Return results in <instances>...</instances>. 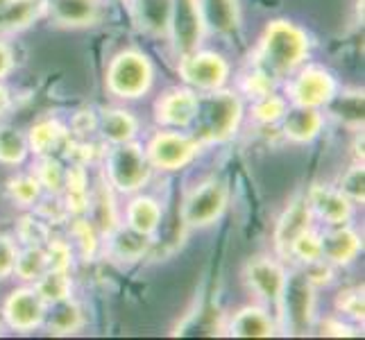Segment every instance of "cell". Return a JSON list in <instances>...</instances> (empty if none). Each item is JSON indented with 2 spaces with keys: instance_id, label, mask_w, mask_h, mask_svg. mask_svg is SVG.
I'll return each instance as SVG.
<instances>
[{
  "instance_id": "14",
  "label": "cell",
  "mask_w": 365,
  "mask_h": 340,
  "mask_svg": "<svg viewBox=\"0 0 365 340\" xmlns=\"http://www.w3.org/2000/svg\"><path fill=\"white\" fill-rule=\"evenodd\" d=\"M307 200L313 211V218L322 220L327 227L345 225L349 222L351 213H354V202H351L349 197H345L338 188H331V186H322V184L311 186Z\"/></svg>"
},
{
  "instance_id": "10",
  "label": "cell",
  "mask_w": 365,
  "mask_h": 340,
  "mask_svg": "<svg viewBox=\"0 0 365 340\" xmlns=\"http://www.w3.org/2000/svg\"><path fill=\"white\" fill-rule=\"evenodd\" d=\"M207 34V25L200 11L197 0H175L168 39L173 41L175 53L180 57L200 48Z\"/></svg>"
},
{
  "instance_id": "19",
  "label": "cell",
  "mask_w": 365,
  "mask_h": 340,
  "mask_svg": "<svg viewBox=\"0 0 365 340\" xmlns=\"http://www.w3.org/2000/svg\"><path fill=\"white\" fill-rule=\"evenodd\" d=\"M282 123V132L288 141L293 143H311L313 138H318L324 125L322 109H313V107H297V105H288Z\"/></svg>"
},
{
  "instance_id": "33",
  "label": "cell",
  "mask_w": 365,
  "mask_h": 340,
  "mask_svg": "<svg viewBox=\"0 0 365 340\" xmlns=\"http://www.w3.org/2000/svg\"><path fill=\"white\" fill-rule=\"evenodd\" d=\"M28 153V136L14 128H0V163H5V166H21Z\"/></svg>"
},
{
  "instance_id": "28",
  "label": "cell",
  "mask_w": 365,
  "mask_h": 340,
  "mask_svg": "<svg viewBox=\"0 0 365 340\" xmlns=\"http://www.w3.org/2000/svg\"><path fill=\"white\" fill-rule=\"evenodd\" d=\"M64 209L71 216H86L89 211V180H86V170L82 163L66 168V182H64Z\"/></svg>"
},
{
  "instance_id": "4",
  "label": "cell",
  "mask_w": 365,
  "mask_h": 340,
  "mask_svg": "<svg viewBox=\"0 0 365 340\" xmlns=\"http://www.w3.org/2000/svg\"><path fill=\"white\" fill-rule=\"evenodd\" d=\"M150 170H153V166H150L145 157V150L138 143L128 141L109 148L105 163V180L116 191L136 193L150 180Z\"/></svg>"
},
{
  "instance_id": "20",
  "label": "cell",
  "mask_w": 365,
  "mask_h": 340,
  "mask_svg": "<svg viewBox=\"0 0 365 340\" xmlns=\"http://www.w3.org/2000/svg\"><path fill=\"white\" fill-rule=\"evenodd\" d=\"M207 32L236 34L241 30V9L236 0H197Z\"/></svg>"
},
{
  "instance_id": "9",
  "label": "cell",
  "mask_w": 365,
  "mask_h": 340,
  "mask_svg": "<svg viewBox=\"0 0 365 340\" xmlns=\"http://www.w3.org/2000/svg\"><path fill=\"white\" fill-rule=\"evenodd\" d=\"M338 91L334 75L322 66H304L295 71V78L288 84L291 105L322 109L331 103Z\"/></svg>"
},
{
  "instance_id": "43",
  "label": "cell",
  "mask_w": 365,
  "mask_h": 340,
  "mask_svg": "<svg viewBox=\"0 0 365 340\" xmlns=\"http://www.w3.org/2000/svg\"><path fill=\"white\" fill-rule=\"evenodd\" d=\"M16 254H19V247L14 238L0 234V279H7L9 274H14Z\"/></svg>"
},
{
  "instance_id": "42",
  "label": "cell",
  "mask_w": 365,
  "mask_h": 340,
  "mask_svg": "<svg viewBox=\"0 0 365 340\" xmlns=\"http://www.w3.org/2000/svg\"><path fill=\"white\" fill-rule=\"evenodd\" d=\"M19 238L25 245H43L48 241V225L36 218H23L19 227Z\"/></svg>"
},
{
  "instance_id": "24",
  "label": "cell",
  "mask_w": 365,
  "mask_h": 340,
  "mask_svg": "<svg viewBox=\"0 0 365 340\" xmlns=\"http://www.w3.org/2000/svg\"><path fill=\"white\" fill-rule=\"evenodd\" d=\"M274 331V320L261 306H243L230 322V334L236 338H270Z\"/></svg>"
},
{
  "instance_id": "17",
  "label": "cell",
  "mask_w": 365,
  "mask_h": 340,
  "mask_svg": "<svg viewBox=\"0 0 365 340\" xmlns=\"http://www.w3.org/2000/svg\"><path fill=\"white\" fill-rule=\"evenodd\" d=\"M43 9L61 28H89L100 21V0H43Z\"/></svg>"
},
{
  "instance_id": "26",
  "label": "cell",
  "mask_w": 365,
  "mask_h": 340,
  "mask_svg": "<svg viewBox=\"0 0 365 340\" xmlns=\"http://www.w3.org/2000/svg\"><path fill=\"white\" fill-rule=\"evenodd\" d=\"M111 257L120 261H138L148 254L150 249V236L134 232L128 225H118L114 232L107 236Z\"/></svg>"
},
{
  "instance_id": "47",
  "label": "cell",
  "mask_w": 365,
  "mask_h": 340,
  "mask_svg": "<svg viewBox=\"0 0 365 340\" xmlns=\"http://www.w3.org/2000/svg\"><path fill=\"white\" fill-rule=\"evenodd\" d=\"M7 105H9V93H7L5 86L0 84V116H3V111L7 109Z\"/></svg>"
},
{
  "instance_id": "7",
  "label": "cell",
  "mask_w": 365,
  "mask_h": 340,
  "mask_svg": "<svg viewBox=\"0 0 365 340\" xmlns=\"http://www.w3.org/2000/svg\"><path fill=\"white\" fill-rule=\"evenodd\" d=\"M197 138L193 134H184L180 130L157 132L145 145V157L150 166L157 170H180L188 166L200 153Z\"/></svg>"
},
{
  "instance_id": "23",
  "label": "cell",
  "mask_w": 365,
  "mask_h": 340,
  "mask_svg": "<svg viewBox=\"0 0 365 340\" xmlns=\"http://www.w3.org/2000/svg\"><path fill=\"white\" fill-rule=\"evenodd\" d=\"M68 141V130L64 123H59L57 118H46L32 125V130L28 134V148L30 153L36 157H48L55 155L57 150L64 148Z\"/></svg>"
},
{
  "instance_id": "29",
  "label": "cell",
  "mask_w": 365,
  "mask_h": 340,
  "mask_svg": "<svg viewBox=\"0 0 365 340\" xmlns=\"http://www.w3.org/2000/svg\"><path fill=\"white\" fill-rule=\"evenodd\" d=\"M43 9V0H11V3L0 9V32L23 30L39 16Z\"/></svg>"
},
{
  "instance_id": "31",
  "label": "cell",
  "mask_w": 365,
  "mask_h": 340,
  "mask_svg": "<svg viewBox=\"0 0 365 340\" xmlns=\"http://www.w3.org/2000/svg\"><path fill=\"white\" fill-rule=\"evenodd\" d=\"M34 288L39 291L46 304H55V302L66 299L73 293L71 270H46L39 279L34 282Z\"/></svg>"
},
{
  "instance_id": "37",
  "label": "cell",
  "mask_w": 365,
  "mask_h": 340,
  "mask_svg": "<svg viewBox=\"0 0 365 340\" xmlns=\"http://www.w3.org/2000/svg\"><path fill=\"white\" fill-rule=\"evenodd\" d=\"M286 257H293L299 263H313V261H320L322 259V241H320V234L309 227L307 232H302L295 241L288 247V254Z\"/></svg>"
},
{
  "instance_id": "6",
  "label": "cell",
  "mask_w": 365,
  "mask_h": 340,
  "mask_svg": "<svg viewBox=\"0 0 365 340\" xmlns=\"http://www.w3.org/2000/svg\"><path fill=\"white\" fill-rule=\"evenodd\" d=\"M279 311L284 316L286 329L291 334H307L316 320V286L304 272L286 274V286L279 299Z\"/></svg>"
},
{
  "instance_id": "16",
  "label": "cell",
  "mask_w": 365,
  "mask_h": 340,
  "mask_svg": "<svg viewBox=\"0 0 365 340\" xmlns=\"http://www.w3.org/2000/svg\"><path fill=\"white\" fill-rule=\"evenodd\" d=\"M322 241V261L329 266H347L351 263L363 247L361 236L345 225H331L324 234H320Z\"/></svg>"
},
{
  "instance_id": "27",
  "label": "cell",
  "mask_w": 365,
  "mask_h": 340,
  "mask_svg": "<svg viewBox=\"0 0 365 340\" xmlns=\"http://www.w3.org/2000/svg\"><path fill=\"white\" fill-rule=\"evenodd\" d=\"M125 225L134 232L153 236L161 225V205L150 195H136L130 200L128 211H125Z\"/></svg>"
},
{
  "instance_id": "12",
  "label": "cell",
  "mask_w": 365,
  "mask_h": 340,
  "mask_svg": "<svg viewBox=\"0 0 365 340\" xmlns=\"http://www.w3.org/2000/svg\"><path fill=\"white\" fill-rule=\"evenodd\" d=\"M245 282L250 291L261 302L279 309V299L286 286V270L279 261L270 257H255L245 266Z\"/></svg>"
},
{
  "instance_id": "46",
  "label": "cell",
  "mask_w": 365,
  "mask_h": 340,
  "mask_svg": "<svg viewBox=\"0 0 365 340\" xmlns=\"http://www.w3.org/2000/svg\"><path fill=\"white\" fill-rule=\"evenodd\" d=\"M11 68H14V53H11V48L7 43L0 41V80L9 75Z\"/></svg>"
},
{
  "instance_id": "44",
  "label": "cell",
  "mask_w": 365,
  "mask_h": 340,
  "mask_svg": "<svg viewBox=\"0 0 365 340\" xmlns=\"http://www.w3.org/2000/svg\"><path fill=\"white\" fill-rule=\"evenodd\" d=\"M272 86H274V80L268 78V75L263 73L261 68L255 66V73L247 75V80H245V93L252 96V98H259V96L270 93Z\"/></svg>"
},
{
  "instance_id": "5",
  "label": "cell",
  "mask_w": 365,
  "mask_h": 340,
  "mask_svg": "<svg viewBox=\"0 0 365 340\" xmlns=\"http://www.w3.org/2000/svg\"><path fill=\"white\" fill-rule=\"evenodd\" d=\"M230 205V186L225 180L197 184L182 202V222L191 230H202L216 222Z\"/></svg>"
},
{
  "instance_id": "2",
  "label": "cell",
  "mask_w": 365,
  "mask_h": 340,
  "mask_svg": "<svg viewBox=\"0 0 365 340\" xmlns=\"http://www.w3.org/2000/svg\"><path fill=\"white\" fill-rule=\"evenodd\" d=\"M243 118V103L238 93L222 89L205 91L197 96L195 116L191 123V134L197 138L200 145L225 143L238 132Z\"/></svg>"
},
{
  "instance_id": "21",
  "label": "cell",
  "mask_w": 365,
  "mask_h": 340,
  "mask_svg": "<svg viewBox=\"0 0 365 340\" xmlns=\"http://www.w3.org/2000/svg\"><path fill=\"white\" fill-rule=\"evenodd\" d=\"M98 132L103 134V138L109 145L128 143V141H134L136 134H138V120L132 116L128 109L109 107V109L100 111Z\"/></svg>"
},
{
  "instance_id": "36",
  "label": "cell",
  "mask_w": 365,
  "mask_h": 340,
  "mask_svg": "<svg viewBox=\"0 0 365 340\" xmlns=\"http://www.w3.org/2000/svg\"><path fill=\"white\" fill-rule=\"evenodd\" d=\"M288 109V100L282 98L279 93H266V96H259L255 98V107H252V118H255L259 125H277L284 113Z\"/></svg>"
},
{
  "instance_id": "11",
  "label": "cell",
  "mask_w": 365,
  "mask_h": 340,
  "mask_svg": "<svg viewBox=\"0 0 365 340\" xmlns=\"http://www.w3.org/2000/svg\"><path fill=\"white\" fill-rule=\"evenodd\" d=\"M48 304L34 286L14 288L3 304V318L14 331H32L43 324Z\"/></svg>"
},
{
  "instance_id": "18",
  "label": "cell",
  "mask_w": 365,
  "mask_h": 340,
  "mask_svg": "<svg viewBox=\"0 0 365 340\" xmlns=\"http://www.w3.org/2000/svg\"><path fill=\"white\" fill-rule=\"evenodd\" d=\"M313 222V211L309 207V200L307 195L295 197L288 209L282 213L279 222H277V230H274V245L279 249V254H288V247L295 241V238L307 232Z\"/></svg>"
},
{
  "instance_id": "25",
  "label": "cell",
  "mask_w": 365,
  "mask_h": 340,
  "mask_svg": "<svg viewBox=\"0 0 365 340\" xmlns=\"http://www.w3.org/2000/svg\"><path fill=\"white\" fill-rule=\"evenodd\" d=\"M89 211H91V222L96 225L100 236L107 238L120 225L116 207H114V193H111V186L105 177L98 182L96 191L89 195Z\"/></svg>"
},
{
  "instance_id": "22",
  "label": "cell",
  "mask_w": 365,
  "mask_h": 340,
  "mask_svg": "<svg viewBox=\"0 0 365 340\" xmlns=\"http://www.w3.org/2000/svg\"><path fill=\"white\" fill-rule=\"evenodd\" d=\"M43 326L48 329V334H53V336L78 334L84 326V311L78 302H73L71 297L55 302V304H48L46 309Z\"/></svg>"
},
{
  "instance_id": "1",
  "label": "cell",
  "mask_w": 365,
  "mask_h": 340,
  "mask_svg": "<svg viewBox=\"0 0 365 340\" xmlns=\"http://www.w3.org/2000/svg\"><path fill=\"white\" fill-rule=\"evenodd\" d=\"M309 34L293 21L277 19L266 25L257 50V68L277 80L293 75L309 57Z\"/></svg>"
},
{
  "instance_id": "13",
  "label": "cell",
  "mask_w": 365,
  "mask_h": 340,
  "mask_svg": "<svg viewBox=\"0 0 365 340\" xmlns=\"http://www.w3.org/2000/svg\"><path fill=\"white\" fill-rule=\"evenodd\" d=\"M197 107V93L193 89H168L155 103V120L168 130L191 128Z\"/></svg>"
},
{
  "instance_id": "48",
  "label": "cell",
  "mask_w": 365,
  "mask_h": 340,
  "mask_svg": "<svg viewBox=\"0 0 365 340\" xmlns=\"http://www.w3.org/2000/svg\"><path fill=\"white\" fill-rule=\"evenodd\" d=\"M9 3H11V0H0V9H5V7H7Z\"/></svg>"
},
{
  "instance_id": "8",
  "label": "cell",
  "mask_w": 365,
  "mask_h": 340,
  "mask_svg": "<svg viewBox=\"0 0 365 340\" xmlns=\"http://www.w3.org/2000/svg\"><path fill=\"white\" fill-rule=\"evenodd\" d=\"M180 78L195 91H216L222 89L230 78L227 59L211 50H193V53L180 57Z\"/></svg>"
},
{
  "instance_id": "45",
  "label": "cell",
  "mask_w": 365,
  "mask_h": 340,
  "mask_svg": "<svg viewBox=\"0 0 365 340\" xmlns=\"http://www.w3.org/2000/svg\"><path fill=\"white\" fill-rule=\"evenodd\" d=\"M320 334L322 336H351V329L347 324H343V320L327 318L320 322Z\"/></svg>"
},
{
  "instance_id": "15",
  "label": "cell",
  "mask_w": 365,
  "mask_h": 340,
  "mask_svg": "<svg viewBox=\"0 0 365 340\" xmlns=\"http://www.w3.org/2000/svg\"><path fill=\"white\" fill-rule=\"evenodd\" d=\"M175 0H130V14L138 30L148 36L168 39Z\"/></svg>"
},
{
  "instance_id": "3",
  "label": "cell",
  "mask_w": 365,
  "mask_h": 340,
  "mask_svg": "<svg viewBox=\"0 0 365 340\" xmlns=\"http://www.w3.org/2000/svg\"><path fill=\"white\" fill-rule=\"evenodd\" d=\"M107 91L120 100H136L150 91L155 82V66L141 50H123L109 61Z\"/></svg>"
},
{
  "instance_id": "32",
  "label": "cell",
  "mask_w": 365,
  "mask_h": 340,
  "mask_svg": "<svg viewBox=\"0 0 365 340\" xmlns=\"http://www.w3.org/2000/svg\"><path fill=\"white\" fill-rule=\"evenodd\" d=\"M46 270H48V259L43 245H25L23 249H19L14 263V274L19 279L34 284Z\"/></svg>"
},
{
  "instance_id": "35",
  "label": "cell",
  "mask_w": 365,
  "mask_h": 340,
  "mask_svg": "<svg viewBox=\"0 0 365 340\" xmlns=\"http://www.w3.org/2000/svg\"><path fill=\"white\" fill-rule=\"evenodd\" d=\"M7 193L11 197V202L19 207H34L39 202V197L43 193V188L39 180L34 177V172L28 175H16L7 182Z\"/></svg>"
},
{
  "instance_id": "39",
  "label": "cell",
  "mask_w": 365,
  "mask_h": 340,
  "mask_svg": "<svg viewBox=\"0 0 365 340\" xmlns=\"http://www.w3.org/2000/svg\"><path fill=\"white\" fill-rule=\"evenodd\" d=\"M336 309L345 313V316L354 318V320H363L365 316V297H363V288L354 286V288H345V291L338 293L336 297Z\"/></svg>"
},
{
  "instance_id": "34",
  "label": "cell",
  "mask_w": 365,
  "mask_h": 340,
  "mask_svg": "<svg viewBox=\"0 0 365 340\" xmlns=\"http://www.w3.org/2000/svg\"><path fill=\"white\" fill-rule=\"evenodd\" d=\"M34 177L39 180L41 188L50 195H61L66 182V168L61 166V161L55 155L39 157V163L34 168Z\"/></svg>"
},
{
  "instance_id": "38",
  "label": "cell",
  "mask_w": 365,
  "mask_h": 340,
  "mask_svg": "<svg viewBox=\"0 0 365 340\" xmlns=\"http://www.w3.org/2000/svg\"><path fill=\"white\" fill-rule=\"evenodd\" d=\"M338 191H341L345 197H349L354 205H363L365 200V170L363 163H354L345 175L341 184H338Z\"/></svg>"
},
{
  "instance_id": "30",
  "label": "cell",
  "mask_w": 365,
  "mask_h": 340,
  "mask_svg": "<svg viewBox=\"0 0 365 340\" xmlns=\"http://www.w3.org/2000/svg\"><path fill=\"white\" fill-rule=\"evenodd\" d=\"M331 109L334 116L345 123L347 128L361 130L363 128V91H343L331 98V103L327 105Z\"/></svg>"
},
{
  "instance_id": "40",
  "label": "cell",
  "mask_w": 365,
  "mask_h": 340,
  "mask_svg": "<svg viewBox=\"0 0 365 340\" xmlns=\"http://www.w3.org/2000/svg\"><path fill=\"white\" fill-rule=\"evenodd\" d=\"M43 249L48 259V270H71V263H73L71 243L61 241V238H53V241H48Z\"/></svg>"
},
{
  "instance_id": "41",
  "label": "cell",
  "mask_w": 365,
  "mask_h": 340,
  "mask_svg": "<svg viewBox=\"0 0 365 340\" xmlns=\"http://www.w3.org/2000/svg\"><path fill=\"white\" fill-rule=\"evenodd\" d=\"M73 236L78 238V243H80L84 254L91 257L96 252V247H98V236H100V232L96 230V225L91 220H86L84 216H78V218H75V225H73Z\"/></svg>"
}]
</instances>
